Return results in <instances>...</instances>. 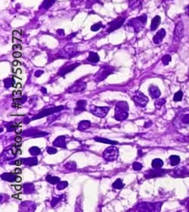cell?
I'll return each instance as SVG.
<instances>
[{
    "label": "cell",
    "instance_id": "83f0119b",
    "mask_svg": "<svg viewBox=\"0 0 189 212\" xmlns=\"http://www.w3.org/2000/svg\"><path fill=\"white\" fill-rule=\"evenodd\" d=\"M96 141H98V142L101 143H105V144H116L117 142L116 141H110L108 139H105V138H102V137H95L94 138Z\"/></svg>",
    "mask_w": 189,
    "mask_h": 212
},
{
    "label": "cell",
    "instance_id": "bcb514c9",
    "mask_svg": "<svg viewBox=\"0 0 189 212\" xmlns=\"http://www.w3.org/2000/svg\"><path fill=\"white\" fill-rule=\"evenodd\" d=\"M58 199H56V198H55V199H52V206H55V205L58 203V201H59Z\"/></svg>",
    "mask_w": 189,
    "mask_h": 212
},
{
    "label": "cell",
    "instance_id": "1f68e13d",
    "mask_svg": "<svg viewBox=\"0 0 189 212\" xmlns=\"http://www.w3.org/2000/svg\"><path fill=\"white\" fill-rule=\"evenodd\" d=\"M182 97H183V93H182V91H179V92H177L174 95V97H173V100H174V101H176V102L181 101V100H182Z\"/></svg>",
    "mask_w": 189,
    "mask_h": 212
},
{
    "label": "cell",
    "instance_id": "5b68a950",
    "mask_svg": "<svg viewBox=\"0 0 189 212\" xmlns=\"http://www.w3.org/2000/svg\"><path fill=\"white\" fill-rule=\"evenodd\" d=\"M184 25L182 21H179L176 23V27L174 30V39L176 41H179L183 36Z\"/></svg>",
    "mask_w": 189,
    "mask_h": 212
},
{
    "label": "cell",
    "instance_id": "7402d4cb",
    "mask_svg": "<svg viewBox=\"0 0 189 212\" xmlns=\"http://www.w3.org/2000/svg\"><path fill=\"white\" fill-rule=\"evenodd\" d=\"M99 59H100V57H99L98 54L97 53L90 52L89 53V55L87 61L91 63H98L99 61Z\"/></svg>",
    "mask_w": 189,
    "mask_h": 212
},
{
    "label": "cell",
    "instance_id": "ee69618b",
    "mask_svg": "<svg viewBox=\"0 0 189 212\" xmlns=\"http://www.w3.org/2000/svg\"><path fill=\"white\" fill-rule=\"evenodd\" d=\"M13 95L15 97H21V92H20V91H15V92H13Z\"/></svg>",
    "mask_w": 189,
    "mask_h": 212
},
{
    "label": "cell",
    "instance_id": "74e56055",
    "mask_svg": "<svg viewBox=\"0 0 189 212\" xmlns=\"http://www.w3.org/2000/svg\"><path fill=\"white\" fill-rule=\"evenodd\" d=\"M76 167H77V165L74 162H68L65 165V168H67V169H70V170H74Z\"/></svg>",
    "mask_w": 189,
    "mask_h": 212
},
{
    "label": "cell",
    "instance_id": "d590c367",
    "mask_svg": "<svg viewBox=\"0 0 189 212\" xmlns=\"http://www.w3.org/2000/svg\"><path fill=\"white\" fill-rule=\"evenodd\" d=\"M161 61L164 65H168L169 63L170 62V61H171V57H170L169 55H168V54H166V55H164L162 57Z\"/></svg>",
    "mask_w": 189,
    "mask_h": 212
},
{
    "label": "cell",
    "instance_id": "60d3db41",
    "mask_svg": "<svg viewBox=\"0 0 189 212\" xmlns=\"http://www.w3.org/2000/svg\"><path fill=\"white\" fill-rule=\"evenodd\" d=\"M182 122L185 124H189V114H187V115H185L183 116L182 119Z\"/></svg>",
    "mask_w": 189,
    "mask_h": 212
},
{
    "label": "cell",
    "instance_id": "816d5d0a",
    "mask_svg": "<svg viewBox=\"0 0 189 212\" xmlns=\"http://www.w3.org/2000/svg\"><path fill=\"white\" fill-rule=\"evenodd\" d=\"M58 33L60 34V35H64V30H59L58 31Z\"/></svg>",
    "mask_w": 189,
    "mask_h": 212
},
{
    "label": "cell",
    "instance_id": "8d00e7d4",
    "mask_svg": "<svg viewBox=\"0 0 189 212\" xmlns=\"http://www.w3.org/2000/svg\"><path fill=\"white\" fill-rule=\"evenodd\" d=\"M132 168H133L134 170L139 171V170H141V168H142V165H141V163L134 162L133 165H132Z\"/></svg>",
    "mask_w": 189,
    "mask_h": 212
},
{
    "label": "cell",
    "instance_id": "cb8c5ba5",
    "mask_svg": "<svg viewBox=\"0 0 189 212\" xmlns=\"http://www.w3.org/2000/svg\"><path fill=\"white\" fill-rule=\"evenodd\" d=\"M169 161H170V164H171V165L176 166L177 165L179 162H180V157L176 155H171V156L169 157Z\"/></svg>",
    "mask_w": 189,
    "mask_h": 212
},
{
    "label": "cell",
    "instance_id": "e575fe53",
    "mask_svg": "<svg viewBox=\"0 0 189 212\" xmlns=\"http://www.w3.org/2000/svg\"><path fill=\"white\" fill-rule=\"evenodd\" d=\"M102 27H103V25H102V22H98V23H95V24L92 25V26H91V30L93 31V32H96V31H98Z\"/></svg>",
    "mask_w": 189,
    "mask_h": 212
},
{
    "label": "cell",
    "instance_id": "8fae6325",
    "mask_svg": "<svg viewBox=\"0 0 189 212\" xmlns=\"http://www.w3.org/2000/svg\"><path fill=\"white\" fill-rule=\"evenodd\" d=\"M166 172V171L163 170V169H154V170L149 171L148 174H145V177L146 178H151V177H160V176H163Z\"/></svg>",
    "mask_w": 189,
    "mask_h": 212
},
{
    "label": "cell",
    "instance_id": "11a10c76",
    "mask_svg": "<svg viewBox=\"0 0 189 212\" xmlns=\"http://www.w3.org/2000/svg\"><path fill=\"white\" fill-rule=\"evenodd\" d=\"M22 188L21 186H15V189H17V190H20Z\"/></svg>",
    "mask_w": 189,
    "mask_h": 212
},
{
    "label": "cell",
    "instance_id": "db71d44e",
    "mask_svg": "<svg viewBox=\"0 0 189 212\" xmlns=\"http://www.w3.org/2000/svg\"><path fill=\"white\" fill-rule=\"evenodd\" d=\"M17 173H18V174L21 173V169H15V174H17Z\"/></svg>",
    "mask_w": 189,
    "mask_h": 212
},
{
    "label": "cell",
    "instance_id": "ab89813d",
    "mask_svg": "<svg viewBox=\"0 0 189 212\" xmlns=\"http://www.w3.org/2000/svg\"><path fill=\"white\" fill-rule=\"evenodd\" d=\"M164 103H165L164 99H160V100H158L157 102H156L155 105L157 107H160V106H161L162 105H163Z\"/></svg>",
    "mask_w": 189,
    "mask_h": 212
},
{
    "label": "cell",
    "instance_id": "681fc988",
    "mask_svg": "<svg viewBox=\"0 0 189 212\" xmlns=\"http://www.w3.org/2000/svg\"><path fill=\"white\" fill-rule=\"evenodd\" d=\"M13 48L14 49H21L22 47L20 45H14Z\"/></svg>",
    "mask_w": 189,
    "mask_h": 212
},
{
    "label": "cell",
    "instance_id": "d6a6232c",
    "mask_svg": "<svg viewBox=\"0 0 189 212\" xmlns=\"http://www.w3.org/2000/svg\"><path fill=\"white\" fill-rule=\"evenodd\" d=\"M29 151H30V154L33 155H37L40 154V153H41L40 149L38 148V147H31V148L29 150Z\"/></svg>",
    "mask_w": 189,
    "mask_h": 212
},
{
    "label": "cell",
    "instance_id": "9c48e42d",
    "mask_svg": "<svg viewBox=\"0 0 189 212\" xmlns=\"http://www.w3.org/2000/svg\"><path fill=\"white\" fill-rule=\"evenodd\" d=\"M64 108L63 106H60L58 107H55V108H51V109H46L45 110L42 111L41 113H39V114L37 116H35L34 118H33V119H40V118L44 117L45 116H48V115H52V113H55L57 112V111L61 110V109Z\"/></svg>",
    "mask_w": 189,
    "mask_h": 212
},
{
    "label": "cell",
    "instance_id": "b9f144b4",
    "mask_svg": "<svg viewBox=\"0 0 189 212\" xmlns=\"http://www.w3.org/2000/svg\"><path fill=\"white\" fill-rule=\"evenodd\" d=\"M47 152H48V153H49V154H55V153H57V150L55 148H52V147H50V148H48V150H47Z\"/></svg>",
    "mask_w": 189,
    "mask_h": 212
},
{
    "label": "cell",
    "instance_id": "277c9868",
    "mask_svg": "<svg viewBox=\"0 0 189 212\" xmlns=\"http://www.w3.org/2000/svg\"><path fill=\"white\" fill-rule=\"evenodd\" d=\"M133 100L135 103V104L140 106H145L147 103L148 102V98L142 94L141 92H138L136 93V95L133 97Z\"/></svg>",
    "mask_w": 189,
    "mask_h": 212
},
{
    "label": "cell",
    "instance_id": "7bdbcfd3",
    "mask_svg": "<svg viewBox=\"0 0 189 212\" xmlns=\"http://www.w3.org/2000/svg\"><path fill=\"white\" fill-rule=\"evenodd\" d=\"M21 33L18 32V30H15L13 32V36H15V37H17V38H20V36H21Z\"/></svg>",
    "mask_w": 189,
    "mask_h": 212
},
{
    "label": "cell",
    "instance_id": "30bf717a",
    "mask_svg": "<svg viewBox=\"0 0 189 212\" xmlns=\"http://www.w3.org/2000/svg\"><path fill=\"white\" fill-rule=\"evenodd\" d=\"M109 109V107H98V106H96V107H94V109H91V112L94 115L99 116V117H105L108 114Z\"/></svg>",
    "mask_w": 189,
    "mask_h": 212
},
{
    "label": "cell",
    "instance_id": "8992f818",
    "mask_svg": "<svg viewBox=\"0 0 189 212\" xmlns=\"http://www.w3.org/2000/svg\"><path fill=\"white\" fill-rule=\"evenodd\" d=\"M112 69L110 68V67H103L98 73H97L95 77V80L97 82L102 81V80L105 79V78L108 77V75L111 74L112 73Z\"/></svg>",
    "mask_w": 189,
    "mask_h": 212
},
{
    "label": "cell",
    "instance_id": "ac0fdd59",
    "mask_svg": "<svg viewBox=\"0 0 189 212\" xmlns=\"http://www.w3.org/2000/svg\"><path fill=\"white\" fill-rule=\"evenodd\" d=\"M160 22H161V18L158 15L154 17L151 20V30H155L157 27L159 26V25L160 24Z\"/></svg>",
    "mask_w": 189,
    "mask_h": 212
},
{
    "label": "cell",
    "instance_id": "7dc6e473",
    "mask_svg": "<svg viewBox=\"0 0 189 212\" xmlns=\"http://www.w3.org/2000/svg\"><path fill=\"white\" fill-rule=\"evenodd\" d=\"M23 163V161H22V159H19V160H16V161L15 162V163L14 164H15L16 165H20Z\"/></svg>",
    "mask_w": 189,
    "mask_h": 212
},
{
    "label": "cell",
    "instance_id": "f907efd6",
    "mask_svg": "<svg viewBox=\"0 0 189 212\" xmlns=\"http://www.w3.org/2000/svg\"><path fill=\"white\" fill-rule=\"evenodd\" d=\"M15 141L18 143L20 142V141H21V137H15Z\"/></svg>",
    "mask_w": 189,
    "mask_h": 212
},
{
    "label": "cell",
    "instance_id": "9f6ffc18",
    "mask_svg": "<svg viewBox=\"0 0 189 212\" xmlns=\"http://www.w3.org/2000/svg\"><path fill=\"white\" fill-rule=\"evenodd\" d=\"M185 10H186V13L188 14V15L189 16V5L187 6L186 9H185Z\"/></svg>",
    "mask_w": 189,
    "mask_h": 212
},
{
    "label": "cell",
    "instance_id": "ba28073f",
    "mask_svg": "<svg viewBox=\"0 0 189 212\" xmlns=\"http://www.w3.org/2000/svg\"><path fill=\"white\" fill-rule=\"evenodd\" d=\"M86 87V82H84L82 80H79L74 85L71 86L70 89H68V92L70 93H73V92H83Z\"/></svg>",
    "mask_w": 189,
    "mask_h": 212
},
{
    "label": "cell",
    "instance_id": "2e32d148",
    "mask_svg": "<svg viewBox=\"0 0 189 212\" xmlns=\"http://www.w3.org/2000/svg\"><path fill=\"white\" fill-rule=\"evenodd\" d=\"M86 100H79L77 103V107L75 109V114L80 113L83 111L86 110Z\"/></svg>",
    "mask_w": 189,
    "mask_h": 212
},
{
    "label": "cell",
    "instance_id": "52a82bcc",
    "mask_svg": "<svg viewBox=\"0 0 189 212\" xmlns=\"http://www.w3.org/2000/svg\"><path fill=\"white\" fill-rule=\"evenodd\" d=\"M124 21H125V18H123H123H116V20H113L112 22H111V23H109L108 32L111 33L113 32V31L116 30V29H118V28H119L122 26L123 23H124Z\"/></svg>",
    "mask_w": 189,
    "mask_h": 212
},
{
    "label": "cell",
    "instance_id": "680465c9",
    "mask_svg": "<svg viewBox=\"0 0 189 212\" xmlns=\"http://www.w3.org/2000/svg\"><path fill=\"white\" fill-rule=\"evenodd\" d=\"M16 87H17V88H20V87H21V85H20V83H18V85H16Z\"/></svg>",
    "mask_w": 189,
    "mask_h": 212
},
{
    "label": "cell",
    "instance_id": "d4e9b609",
    "mask_svg": "<svg viewBox=\"0 0 189 212\" xmlns=\"http://www.w3.org/2000/svg\"><path fill=\"white\" fill-rule=\"evenodd\" d=\"M55 0H44L42 4V8L44 9H48L52 5H54Z\"/></svg>",
    "mask_w": 189,
    "mask_h": 212
},
{
    "label": "cell",
    "instance_id": "4316f807",
    "mask_svg": "<svg viewBox=\"0 0 189 212\" xmlns=\"http://www.w3.org/2000/svg\"><path fill=\"white\" fill-rule=\"evenodd\" d=\"M4 84H5V87L7 88V89H9V88L12 87V86H13V87H15V80H14L13 78H5V79L4 80Z\"/></svg>",
    "mask_w": 189,
    "mask_h": 212
},
{
    "label": "cell",
    "instance_id": "f5cc1de1",
    "mask_svg": "<svg viewBox=\"0 0 189 212\" xmlns=\"http://www.w3.org/2000/svg\"><path fill=\"white\" fill-rule=\"evenodd\" d=\"M21 181V177H19V176H17V177H16V180H15V182H20Z\"/></svg>",
    "mask_w": 189,
    "mask_h": 212
},
{
    "label": "cell",
    "instance_id": "d6986e66",
    "mask_svg": "<svg viewBox=\"0 0 189 212\" xmlns=\"http://www.w3.org/2000/svg\"><path fill=\"white\" fill-rule=\"evenodd\" d=\"M16 177L17 176L15 175V174H12V173H5L2 175V180H6V181H9V182L15 181Z\"/></svg>",
    "mask_w": 189,
    "mask_h": 212
},
{
    "label": "cell",
    "instance_id": "7c38bea8",
    "mask_svg": "<svg viewBox=\"0 0 189 212\" xmlns=\"http://www.w3.org/2000/svg\"><path fill=\"white\" fill-rule=\"evenodd\" d=\"M165 36H166V30L164 29H161L156 33L153 38V41L155 44H159L162 42L163 39H164Z\"/></svg>",
    "mask_w": 189,
    "mask_h": 212
},
{
    "label": "cell",
    "instance_id": "9a60e30c",
    "mask_svg": "<svg viewBox=\"0 0 189 212\" xmlns=\"http://www.w3.org/2000/svg\"><path fill=\"white\" fill-rule=\"evenodd\" d=\"M174 175H177L176 177H183L189 176V170L186 168H181V169H177L174 171Z\"/></svg>",
    "mask_w": 189,
    "mask_h": 212
},
{
    "label": "cell",
    "instance_id": "7a4b0ae2",
    "mask_svg": "<svg viewBox=\"0 0 189 212\" xmlns=\"http://www.w3.org/2000/svg\"><path fill=\"white\" fill-rule=\"evenodd\" d=\"M146 22H147V16H146V15H142L140 17L133 18V19L130 20L128 22V25L132 26L135 31L138 32L144 27Z\"/></svg>",
    "mask_w": 189,
    "mask_h": 212
},
{
    "label": "cell",
    "instance_id": "603a6c76",
    "mask_svg": "<svg viewBox=\"0 0 189 212\" xmlns=\"http://www.w3.org/2000/svg\"><path fill=\"white\" fill-rule=\"evenodd\" d=\"M90 122L89 121H82L81 122H80V124H79L78 125V128L79 130H80V131H84V130H86V128H89L90 127Z\"/></svg>",
    "mask_w": 189,
    "mask_h": 212
},
{
    "label": "cell",
    "instance_id": "91938a15",
    "mask_svg": "<svg viewBox=\"0 0 189 212\" xmlns=\"http://www.w3.org/2000/svg\"><path fill=\"white\" fill-rule=\"evenodd\" d=\"M188 80H189V77H188Z\"/></svg>",
    "mask_w": 189,
    "mask_h": 212
},
{
    "label": "cell",
    "instance_id": "3957f363",
    "mask_svg": "<svg viewBox=\"0 0 189 212\" xmlns=\"http://www.w3.org/2000/svg\"><path fill=\"white\" fill-rule=\"evenodd\" d=\"M107 161H114L118 156V150L114 147H110L105 150L103 154Z\"/></svg>",
    "mask_w": 189,
    "mask_h": 212
},
{
    "label": "cell",
    "instance_id": "4fadbf2b",
    "mask_svg": "<svg viewBox=\"0 0 189 212\" xmlns=\"http://www.w3.org/2000/svg\"><path fill=\"white\" fill-rule=\"evenodd\" d=\"M80 65V64H71L70 66H67V67H64L60 70L59 71V74L61 75V76H64L67 73H70V72L73 71L75 68H77V66Z\"/></svg>",
    "mask_w": 189,
    "mask_h": 212
},
{
    "label": "cell",
    "instance_id": "ffe728a7",
    "mask_svg": "<svg viewBox=\"0 0 189 212\" xmlns=\"http://www.w3.org/2000/svg\"><path fill=\"white\" fill-rule=\"evenodd\" d=\"M23 161V163L25 165H27L32 166V165H35L37 164L38 161L37 158L36 157H32V158H23L22 159Z\"/></svg>",
    "mask_w": 189,
    "mask_h": 212
},
{
    "label": "cell",
    "instance_id": "836d02e7",
    "mask_svg": "<svg viewBox=\"0 0 189 212\" xmlns=\"http://www.w3.org/2000/svg\"><path fill=\"white\" fill-rule=\"evenodd\" d=\"M67 186H68V183L67 181H60L59 183H57V189L61 190L67 187Z\"/></svg>",
    "mask_w": 189,
    "mask_h": 212
},
{
    "label": "cell",
    "instance_id": "e0dca14e",
    "mask_svg": "<svg viewBox=\"0 0 189 212\" xmlns=\"http://www.w3.org/2000/svg\"><path fill=\"white\" fill-rule=\"evenodd\" d=\"M53 145L55 147H61V148H65L66 147V142H65V137L60 136L58 137L55 141L53 142Z\"/></svg>",
    "mask_w": 189,
    "mask_h": 212
},
{
    "label": "cell",
    "instance_id": "484cf974",
    "mask_svg": "<svg viewBox=\"0 0 189 212\" xmlns=\"http://www.w3.org/2000/svg\"><path fill=\"white\" fill-rule=\"evenodd\" d=\"M45 179H46V180L48 183H52V184H56V183H58L60 182L59 177H54V176L52 175H48Z\"/></svg>",
    "mask_w": 189,
    "mask_h": 212
},
{
    "label": "cell",
    "instance_id": "c3c4849f",
    "mask_svg": "<svg viewBox=\"0 0 189 212\" xmlns=\"http://www.w3.org/2000/svg\"><path fill=\"white\" fill-rule=\"evenodd\" d=\"M43 73V71H42V70H39V71H37L35 73V76H37V77H39V76H41V75Z\"/></svg>",
    "mask_w": 189,
    "mask_h": 212
},
{
    "label": "cell",
    "instance_id": "f1b7e54d",
    "mask_svg": "<svg viewBox=\"0 0 189 212\" xmlns=\"http://www.w3.org/2000/svg\"><path fill=\"white\" fill-rule=\"evenodd\" d=\"M123 183L122 180H120V179H117V180L113 183V187L114 188V189H122V188L123 187Z\"/></svg>",
    "mask_w": 189,
    "mask_h": 212
},
{
    "label": "cell",
    "instance_id": "44dd1931",
    "mask_svg": "<svg viewBox=\"0 0 189 212\" xmlns=\"http://www.w3.org/2000/svg\"><path fill=\"white\" fill-rule=\"evenodd\" d=\"M151 165H152L153 169H159L163 165V162L161 159H160V158H155V159L152 161Z\"/></svg>",
    "mask_w": 189,
    "mask_h": 212
},
{
    "label": "cell",
    "instance_id": "f6af8a7d",
    "mask_svg": "<svg viewBox=\"0 0 189 212\" xmlns=\"http://www.w3.org/2000/svg\"><path fill=\"white\" fill-rule=\"evenodd\" d=\"M13 57H21V53L18 52V51H15L13 53Z\"/></svg>",
    "mask_w": 189,
    "mask_h": 212
},
{
    "label": "cell",
    "instance_id": "f35d334b",
    "mask_svg": "<svg viewBox=\"0 0 189 212\" xmlns=\"http://www.w3.org/2000/svg\"><path fill=\"white\" fill-rule=\"evenodd\" d=\"M26 100H27V97L26 96H23V97H18V98H16V99H14V100H15V102H18V103H24L25 101H26Z\"/></svg>",
    "mask_w": 189,
    "mask_h": 212
},
{
    "label": "cell",
    "instance_id": "5bb4252c",
    "mask_svg": "<svg viewBox=\"0 0 189 212\" xmlns=\"http://www.w3.org/2000/svg\"><path fill=\"white\" fill-rule=\"evenodd\" d=\"M149 94L152 97V98H158L161 95V92H160V89L157 86L152 85L149 88Z\"/></svg>",
    "mask_w": 189,
    "mask_h": 212
},
{
    "label": "cell",
    "instance_id": "6da1fadb",
    "mask_svg": "<svg viewBox=\"0 0 189 212\" xmlns=\"http://www.w3.org/2000/svg\"><path fill=\"white\" fill-rule=\"evenodd\" d=\"M129 106L127 102H119L115 108V119L116 120L123 121L128 117Z\"/></svg>",
    "mask_w": 189,
    "mask_h": 212
},
{
    "label": "cell",
    "instance_id": "f546056e",
    "mask_svg": "<svg viewBox=\"0 0 189 212\" xmlns=\"http://www.w3.org/2000/svg\"><path fill=\"white\" fill-rule=\"evenodd\" d=\"M141 5V0H130V8L132 9H135Z\"/></svg>",
    "mask_w": 189,
    "mask_h": 212
},
{
    "label": "cell",
    "instance_id": "4dcf8cb0",
    "mask_svg": "<svg viewBox=\"0 0 189 212\" xmlns=\"http://www.w3.org/2000/svg\"><path fill=\"white\" fill-rule=\"evenodd\" d=\"M23 189H24L25 193H30L34 190V186L30 183H27V184L23 185Z\"/></svg>",
    "mask_w": 189,
    "mask_h": 212
},
{
    "label": "cell",
    "instance_id": "6f0895ef",
    "mask_svg": "<svg viewBox=\"0 0 189 212\" xmlns=\"http://www.w3.org/2000/svg\"><path fill=\"white\" fill-rule=\"evenodd\" d=\"M42 92H43V93H46V89H44V88H42Z\"/></svg>",
    "mask_w": 189,
    "mask_h": 212
}]
</instances>
